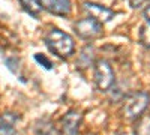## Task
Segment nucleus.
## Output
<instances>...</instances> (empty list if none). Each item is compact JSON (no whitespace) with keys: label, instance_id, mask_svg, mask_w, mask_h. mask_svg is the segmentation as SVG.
Here are the masks:
<instances>
[{"label":"nucleus","instance_id":"1","mask_svg":"<svg viewBox=\"0 0 150 135\" xmlns=\"http://www.w3.org/2000/svg\"><path fill=\"white\" fill-rule=\"evenodd\" d=\"M44 41H45V45L48 47V50L60 59H68L74 54L75 44H74L72 36L62 32L60 29H56V27L51 29L45 35Z\"/></svg>","mask_w":150,"mask_h":135},{"label":"nucleus","instance_id":"2","mask_svg":"<svg viewBox=\"0 0 150 135\" xmlns=\"http://www.w3.org/2000/svg\"><path fill=\"white\" fill-rule=\"evenodd\" d=\"M150 104V95L147 92H137L123 99L122 116L126 120H137L147 110Z\"/></svg>","mask_w":150,"mask_h":135},{"label":"nucleus","instance_id":"3","mask_svg":"<svg viewBox=\"0 0 150 135\" xmlns=\"http://www.w3.org/2000/svg\"><path fill=\"white\" fill-rule=\"evenodd\" d=\"M95 83L101 92H108L114 86L116 75L107 60H96L95 62Z\"/></svg>","mask_w":150,"mask_h":135},{"label":"nucleus","instance_id":"4","mask_svg":"<svg viewBox=\"0 0 150 135\" xmlns=\"http://www.w3.org/2000/svg\"><path fill=\"white\" fill-rule=\"evenodd\" d=\"M74 32L77 33L78 38L84 41H92L102 36V24L96 21L95 18L87 17L74 24Z\"/></svg>","mask_w":150,"mask_h":135},{"label":"nucleus","instance_id":"5","mask_svg":"<svg viewBox=\"0 0 150 135\" xmlns=\"http://www.w3.org/2000/svg\"><path fill=\"white\" fill-rule=\"evenodd\" d=\"M83 116L80 111L71 110L60 119V135H78Z\"/></svg>","mask_w":150,"mask_h":135},{"label":"nucleus","instance_id":"6","mask_svg":"<svg viewBox=\"0 0 150 135\" xmlns=\"http://www.w3.org/2000/svg\"><path fill=\"white\" fill-rule=\"evenodd\" d=\"M83 9L87 14V17L95 18L96 21H99L101 24L108 23L114 18V12H112L110 8H105L99 3H93V2H84L83 3Z\"/></svg>","mask_w":150,"mask_h":135},{"label":"nucleus","instance_id":"7","mask_svg":"<svg viewBox=\"0 0 150 135\" xmlns=\"http://www.w3.org/2000/svg\"><path fill=\"white\" fill-rule=\"evenodd\" d=\"M21 120V116L14 111H5L0 114V135H15L17 123Z\"/></svg>","mask_w":150,"mask_h":135},{"label":"nucleus","instance_id":"8","mask_svg":"<svg viewBox=\"0 0 150 135\" xmlns=\"http://www.w3.org/2000/svg\"><path fill=\"white\" fill-rule=\"evenodd\" d=\"M44 9L59 17H66L71 12V0H39Z\"/></svg>","mask_w":150,"mask_h":135},{"label":"nucleus","instance_id":"9","mask_svg":"<svg viewBox=\"0 0 150 135\" xmlns=\"http://www.w3.org/2000/svg\"><path fill=\"white\" fill-rule=\"evenodd\" d=\"M18 2H20L21 8L26 11L29 15H32L35 18L39 17L41 11H42V6L39 3V0H18Z\"/></svg>","mask_w":150,"mask_h":135},{"label":"nucleus","instance_id":"10","mask_svg":"<svg viewBox=\"0 0 150 135\" xmlns=\"http://www.w3.org/2000/svg\"><path fill=\"white\" fill-rule=\"evenodd\" d=\"M134 135H150V114L140 116L134 128Z\"/></svg>","mask_w":150,"mask_h":135},{"label":"nucleus","instance_id":"11","mask_svg":"<svg viewBox=\"0 0 150 135\" xmlns=\"http://www.w3.org/2000/svg\"><path fill=\"white\" fill-rule=\"evenodd\" d=\"M93 56H95L93 48L92 47H86L84 50L81 51L78 60H77V66L78 68H89L90 63H93Z\"/></svg>","mask_w":150,"mask_h":135},{"label":"nucleus","instance_id":"12","mask_svg":"<svg viewBox=\"0 0 150 135\" xmlns=\"http://www.w3.org/2000/svg\"><path fill=\"white\" fill-rule=\"evenodd\" d=\"M35 131H36L38 135H59L54 125L51 122H47V120H42L41 123H38Z\"/></svg>","mask_w":150,"mask_h":135},{"label":"nucleus","instance_id":"13","mask_svg":"<svg viewBox=\"0 0 150 135\" xmlns=\"http://www.w3.org/2000/svg\"><path fill=\"white\" fill-rule=\"evenodd\" d=\"M140 42L146 47L150 48V23H146L140 30Z\"/></svg>","mask_w":150,"mask_h":135},{"label":"nucleus","instance_id":"14","mask_svg":"<svg viewBox=\"0 0 150 135\" xmlns=\"http://www.w3.org/2000/svg\"><path fill=\"white\" fill-rule=\"evenodd\" d=\"M35 59H36V62H39V63H41V66H44V68H47V69H51V68H53V66H51L53 63L50 62V60H48L45 56H42V54H36Z\"/></svg>","mask_w":150,"mask_h":135},{"label":"nucleus","instance_id":"15","mask_svg":"<svg viewBox=\"0 0 150 135\" xmlns=\"http://www.w3.org/2000/svg\"><path fill=\"white\" fill-rule=\"evenodd\" d=\"M143 3H144V0H129V5H131V8H134V9L141 8Z\"/></svg>","mask_w":150,"mask_h":135},{"label":"nucleus","instance_id":"16","mask_svg":"<svg viewBox=\"0 0 150 135\" xmlns=\"http://www.w3.org/2000/svg\"><path fill=\"white\" fill-rule=\"evenodd\" d=\"M143 17L146 18V21H147V23H150V5L143 11Z\"/></svg>","mask_w":150,"mask_h":135},{"label":"nucleus","instance_id":"17","mask_svg":"<svg viewBox=\"0 0 150 135\" xmlns=\"http://www.w3.org/2000/svg\"><path fill=\"white\" fill-rule=\"evenodd\" d=\"M87 135H95V134H87Z\"/></svg>","mask_w":150,"mask_h":135}]
</instances>
